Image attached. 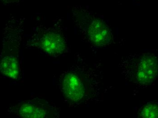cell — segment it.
I'll return each mask as SVG.
<instances>
[{
	"instance_id": "obj_1",
	"label": "cell",
	"mask_w": 158,
	"mask_h": 118,
	"mask_svg": "<svg viewBox=\"0 0 158 118\" xmlns=\"http://www.w3.org/2000/svg\"><path fill=\"white\" fill-rule=\"evenodd\" d=\"M24 18L10 17L2 34V49L0 53V72L12 79L21 75L20 50L24 31Z\"/></svg>"
},
{
	"instance_id": "obj_7",
	"label": "cell",
	"mask_w": 158,
	"mask_h": 118,
	"mask_svg": "<svg viewBox=\"0 0 158 118\" xmlns=\"http://www.w3.org/2000/svg\"><path fill=\"white\" fill-rule=\"evenodd\" d=\"M158 104L156 102L148 103L143 108L141 112L143 118H158Z\"/></svg>"
},
{
	"instance_id": "obj_5",
	"label": "cell",
	"mask_w": 158,
	"mask_h": 118,
	"mask_svg": "<svg viewBox=\"0 0 158 118\" xmlns=\"http://www.w3.org/2000/svg\"><path fill=\"white\" fill-rule=\"evenodd\" d=\"M27 45L35 47L43 53L52 56L62 54L67 48L63 34L58 30L50 28L36 30L27 41Z\"/></svg>"
},
{
	"instance_id": "obj_4",
	"label": "cell",
	"mask_w": 158,
	"mask_h": 118,
	"mask_svg": "<svg viewBox=\"0 0 158 118\" xmlns=\"http://www.w3.org/2000/svg\"><path fill=\"white\" fill-rule=\"evenodd\" d=\"M73 16L80 23L88 41L96 47L106 46L111 40L110 29L102 19L95 17L83 6H76L73 10Z\"/></svg>"
},
{
	"instance_id": "obj_8",
	"label": "cell",
	"mask_w": 158,
	"mask_h": 118,
	"mask_svg": "<svg viewBox=\"0 0 158 118\" xmlns=\"http://www.w3.org/2000/svg\"><path fill=\"white\" fill-rule=\"evenodd\" d=\"M0 1L5 5L10 6L19 4L22 0H0Z\"/></svg>"
},
{
	"instance_id": "obj_2",
	"label": "cell",
	"mask_w": 158,
	"mask_h": 118,
	"mask_svg": "<svg viewBox=\"0 0 158 118\" xmlns=\"http://www.w3.org/2000/svg\"><path fill=\"white\" fill-rule=\"evenodd\" d=\"M122 62V70L127 79L139 86H148L157 76V59L153 54L131 55Z\"/></svg>"
},
{
	"instance_id": "obj_3",
	"label": "cell",
	"mask_w": 158,
	"mask_h": 118,
	"mask_svg": "<svg viewBox=\"0 0 158 118\" xmlns=\"http://www.w3.org/2000/svg\"><path fill=\"white\" fill-rule=\"evenodd\" d=\"M60 83L64 98L71 103L79 105L89 98L91 83L84 67L78 63L62 74Z\"/></svg>"
},
{
	"instance_id": "obj_6",
	"label": "cell",
	"mask_w": 158,
	"mask_h": 118,
	"mask_svg": "<svg viewBox=\"0 0 158 118\" xmlns=\"http://www.w3.org/2000/svg\"><path fill=\"white\" fill-rule=\"evenodd\" d=\"M6 112L24 118L56 117L57 113L53 105L47 100L38 98L20 102L8 108Z\"/></svg>"
}]
</instances>
